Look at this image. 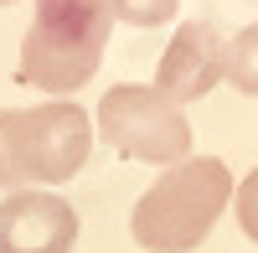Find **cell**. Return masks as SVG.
I'll return each instance as SVG.
<instances>
[{"mask_svg":"<svg viewBox=\"0 0 258 253\" xmlns=\"http://www.w3.org/2000/svg\"><path fill=\"white\" fill-rule=\"evenodd\" d=\"M227 202H232V171L217 155L176 160L135 202L129 233L150 253H191L197 243H207V233L227 212Z\"/></svg>","mask_w":258,"mask_h":253,"instance_id":"obj_1","label":"cell"},{"mask_svg":"<svg viewBox=\"0 0 258 253\" xmlns=\"http://www.w3.org/2000/svg\"><path fill=\"white\" fill-rule=\"evenodd\" d=\"M93 150V119L73 98H47L36 109H0V186L21 192L31 181H73Z\"/></svg>","mask_w":258,"mask_h":253,"instance_id":"obj_2","label":"cell"},{"mask_svg":"<svg viewBox=\"0 0 258 253\" xmlns=\"http://www.w3.org/2000/svg\"><path fill=\"white\" fill-rule=\"evenodd\" d=\"M109 21L103 0H36L21 36V78L47 93H78L103 62Z\"/></svg>","mask_w":258,"mask_h":253,"instance_id":"obj_3","label":"cell"},{"mask_svg":"<svg viewBox=\"0 0 258 253\" xmlns=\"http://www.w3.org/2000/svg\"><path fill=\"white\" fill-rule=\"evenodd\" d=\"M98 135L124 160L176 165L191 150V124L170 98H160L145 83H119L98 98Z\"/></svg>","mask_w":258,"mask_h":253,"instance_id":"obj_4","label":"cell"},{"mask_svg":"<svg viewBox=\"0 0 258 253\" xmlns=\"http://www.w3.org/2000/svg\"><path fill=\"white\" fill-rule=\"evenodd\" d=\"M227 73V41L212 21H186V26L170 36V47L160 57V73H155V93L181 103H197L222 83Z\"/></svg>","mask_w":258,"mask_h":253,"instance_id":"obj_5","label":"cell"},{"mask_svg":"<svg viewBox=\"0 0 258 253\" xmlns=\"http://www.w3.org/2000/svg\"><path fill=\"white\" fill-rule=\"evenodd\" d=\"M78 212L57 192H11L0 202V253H73Z\"/></svg>","mask_w":258,"mask_h":253,"instance_id":"obj_6","label":"cell"},{"mask_svg":"<svg viewBox=\"0 0 258 253\" xmlns=\"http://www.w3.org/2000/svg\"><path fill=\"white\" fill-rule=\"evenodd\" d=\"M238 93L258 98V21L253 26H243L238 36L227 41V73H222Z\"/></svg>","mask_w":258,"mask_h":253,"instance_id":"obj_7","label":"cell"},{"mask_svg":"<svg viewBox=\"0 0 258 253\" xmlns=\"http://www.w3.org/2000/svg\"><path fill=\"white\" fill-rule=\"evenodd\" d=\"M103 6H109V16L129 21V26H165L181 0H103Z\"/></svg>","mask_w":258,"mask_h":253,"instance_id":"obj_8","label":"cell"},{"mask_svg":"<svg viewBox=\"0 0 258 253\" xmlns=\"http://www.w3.org/2000/svg\"><path fill=\"white\" fill-rule=\"evenodd\" d=\"M238 227L258 243V165L238 181Z\"/></svg>","mask_w":258,"mask_h":253,"instance_id":"obj_9","label":"cell"},{"mask_svg":"<svg viewBox=\"0 0 258 253\" xmlns=\"http://www.w3.org/2000/svg\"><path fill=\"white\" fill-rule=\"evenodd\" d=\"M0 6H16V0H0Z\"/></svg>","mask_w":258,"mask_h":253,"instance_id":"obj_10","label":"cell"}]
</instances>
